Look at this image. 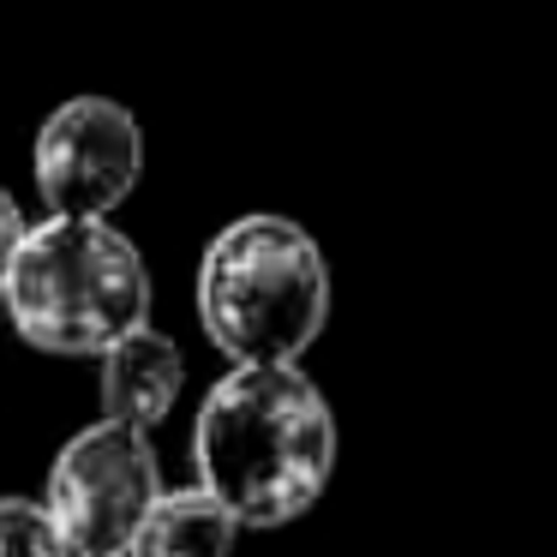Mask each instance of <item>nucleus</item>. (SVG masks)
<instances>
[{
  "mask_svg": "<svg viewBox=\"0 0 557 557\" xmlns=\"http://www.w3.org/2000/svg\"><path fill=\"white\" fill-rule=\"evenodd\" d=\"M0 557H78L42 497H0Z\"/></svg>",
  "mask_w": 557,
  "mask_h": 557,
  "instance_id": "nucleus-8",
  "label": "nucleus"
},
{
  "mask_svg": "<svg viewBox=\"0 0 557 557\" xmlns=\"http://www.w3.org/2000/svg\"><path fill=\"white\" fill-rule=\"evenodd\" d=\"M18 240H25V210H18V198L0 186V288H7V270H13Z\"/></svg>",
  "mask_w": 557,
  "mask_h": 557,
  "instance_id": "nucleus-9",
  "label": "nucleus"
},
{
  "mask_svg": "<svg viewBox=\"0 0 557 557\" xmlns=\"http://www.w3.org/2000/svg\"><path fill=\"white\" fill-rule=\"evenodd\" d=\"M97 389H102V420L133 425V432H157L174 413L186 389V354L174 336H162L157 324L126 330L121 342L97 354Z\"/></svg>",
  "mask_w": 557,
  "mask_h": 557,
  "instance_id": "nucleus-6",
  "label": "nucleus"
},
{
  "mask_svg": "<svg viewBox=\"0 0 557 557\" xmlns=\"http://www.w3.org/2000/svg\"><path fill=\"white\" fill-rule=\"evenodd\" d=\"M109 557H126V552H109Z\"/></svg>",
  "mask_w": 557,
  "mask_h": 557,
  "instance_id": "nucleus-10",
  "label": "nucleus"
},
{
  "mask_svg": "<svg viewBox=\"0 0 557 557\" xmlns=\"http://www.w3.org/2000/svg\"><path fill=\"white\" fill-rule=\"evenodd\" d=\"M157 492H162V461L150 432L97 420L61 444L42 504L61 521L66 540L78 545V557H109L126 552V540L145 521V509L157 504Z\"/></svg>",
  "mask_w": 557,
  "mask_h": 557,
  "instance_id": "nucleus-4",
  "label": "nucleus"
},
{
  "mask_svg": "<svg viewBox=\"0 0 557 557\" xmlns=\"http://www.w3.org/2000/svg\"><path fill=\"white\" fill-rule=\"evenodd\" d=\"M0 306L37 354L97 360L150 324V270L109 216H42L25 222Z\"/></svg>",
  "mask_w": 557,
  "mask_h": 557,
  "instance_id": "nucleus-2",
  "label": "nucleus"
},
{
  "mask_svg": "<svg viewBox=\"0 0 557 557\" xmlns=\"http://www.w3.org/2000/svg\"><path fill=\"white\" fill-rule=\"evenodd\" d=\"M240 540V521L222 509V497H210L205 485H162L157 504L145 509V521L126 540V557H228Z\"/></svg>",
  "mask_w": 557,
  "mask_h": 557,
  "instance_id": "nucleus-7",
  "label": "nucleus"
},
{
  "mask_svg": "<svg viewBox=\"0 0 557 557\" xmlns=\"http://www.w3.org/2000/svg\"><path fill=\"white\" fill-rule=\"evenodd\" d=\"M330 318V264L288 216H234L198 258V324L234 366H300Z\"/></svg>",
  "mask_w": 557,
  "mask_h": 557,
  "instance_id": "nucleus-3",
  "label": "nucleus"
},
{
  "mask_svg": "<svg viewBox=\"0 0 557 557\" xmlns=\"http://www.w3.org/2000/svg\"><path fill=\"white\" fill-rule=\"evenodd\" d=\"M30 174L49 216H114L145 174V126L114 97H73L37 126Z\"/></svg>",
  "mask_w": 557,
  "mask_h": 557,
  "instance_id": "nucleus-5",
  "label": "nucleus"
},
{
  "mask_svg": "<svg viewBox=\"0 0 557 557\" xmlns=\"http://www.w3.org/2000/svg\"><path fill=\"white\" fill-rule=\"evenodd\" d=\"M193 468L240 528H288L336 473V413L300 366H234L198 408Z\"/></svg>",
  "mask_w": 557,
  "mask_h": 557,
  "instance_id": "nucleus-1",
  "label": "nucleus"
}]
</instances>
